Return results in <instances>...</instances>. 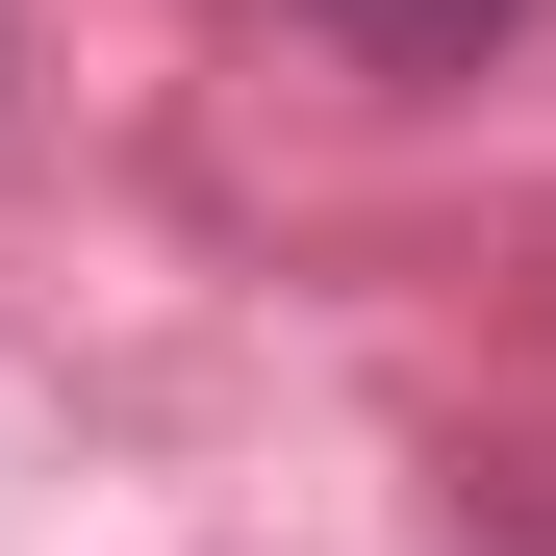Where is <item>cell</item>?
I'll use <instances>...</instances> for the list:
<instances>
[{"instance_id":"obj_1","label":"cell","mask_w":556,"mask_h":556,"mask_svg":"<svg viewBox=\"0 0 556 556\" xmlns=\"http://www.w3.org/2000/svg\"><path fill=\"white\" fill-rule=\"evenodd\" d=\"M304 26H329V51H380V76H481L531 0H304Z\"/></svg>"}]
</instances>
